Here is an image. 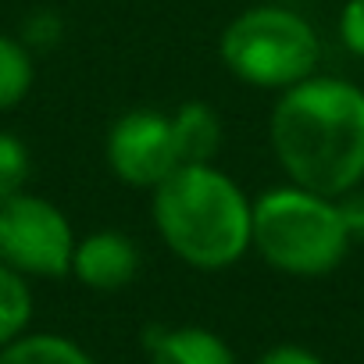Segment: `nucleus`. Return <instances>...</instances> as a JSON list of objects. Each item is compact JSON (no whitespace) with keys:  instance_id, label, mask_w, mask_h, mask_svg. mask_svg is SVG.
I'll return each instance as SVG.
<instances>
[{"instance_id":"nucleus-1","label":"nucleus","mask_w":364,"mask_h":364,"mask_svg":"<svg viewBox=\"0 0 364 364\" xmlns=\"http://www.w3.org/2000/svg\"><path fill=\"white\" fill-rule=\"evenodd\" d=\"M286 178L321 197H343L364 182V90L311 75L279 93L268 122Z\"/></svg>"},{"instance_id":"nucleus-2","label":"nucleus","mask_w":364,"mask_h":364,"mask_svg":"<svg viewBox=\"0 0 364 364\" xmlns=\"http://www.w3.org/2000/svg\"><path fill=\"white\" fill-rule=\"evenodd\" d=\"M154 225L190 268L222 272L250 250L254 200L211 161L178 164L154 190Z\"/></svg>"},{"instance_id":"nucleus-3","label":"nucleus","mask_w":364,"mask_h":364,"mask_svg":"<svg viewBox=\"0 0 364 364\" xmlns=\"http://www.w3.org/2000/svg\"><path fill=\"white\" fill-rule=\"evenodd\" d=\"M353 240L343 225L336 197H321L296 182L264 190L250 215V250L282 275L321 279L336 272Z\"/></svg>"},{"instance_id":"nucleus-4","label":"nucleus","mask_w":364,"mask_h":364,"mask_svg":"<svg viewBox=\"0 0 364 364\" xmlns=\"http://www.w3.org/2000/svg\"><path fill=\"white\" fill-rule=\"evenodd\" d=\"M218 54L240 82L282 93L314 75L321 61V40L300 11L257 4L229 22Z\"/></svg>"},{"instance_id":"nucleus-5","label":"nucleus","mask_w":364,"mask_h":364,"mask_svg":"<svg viewBox=\"0 0 364 364\" xmlns=\"http://www.w3.org/2000/svg\"><path fill=\"white\" fill-rule=\"evenodd\" d=\"M75 232L58 204L26 190L0 200V264L33 279H61L72 272Z\"/></svg>"},{"instance_id":"nucleus-6","label":"nucleus","mask_w":364,"mask_h":364,"mask_svg":"<svg viewBox=\"0 0 364 364\" xmlns=\"http://www.w3.org/2000/svg\"><path fill=\"white\" fill-rule=\"evenodd\" d=\"M107 164L111 171L136 190H157L161 182L182 164L175 132H171V114L136 107L125 111L111 132H107Z\"/></svg>"},{"instance_id":"nucleus-7","label":"nucleus","mask_w":364,"mask_h":364,"mask_svg":"<svg viewBox=\"0 0 364 364\" xmlns=\"http://www.w3.org/2000/svg\"><path fill=\"white\" fill-rule=\"evenodd\" d=\"M139 272V250L125 232L114 229H100L90 232L86 240H75L72 250V272L82 286L97 289V293H114L125 289Z\"/></svg>"},{"instance_id":"nucleus-8","label":"nucleus","mask_w":364,"mask_h":364,"mask_svg":"<svg viewBox=\"0 0 364 364\" xmlns=\"http://www.w3.org/2000/svg\"><path fill=\"white\" fill-rule=\"evenodd\" d=\"M146 353L150 364H236L232 346L211 332V328H197V325H178V328H150L146 332Z\"/></svg>"},{"instance_id":"nucleus-9","label":"nucleus","mask_w":364,"mask_h":364,"mask_svg":"<svg viewBox=\"0 0 364 364\" xmlns=\"http://www.w3.org/2000/svg\"><path fill=\"white\" fill-rule=\"evenodd\" d=\"M171 132L182 164H197V161H215L222 150V118L211 104L190 100L171 114Z\"/></svg>"},{"instance_id":"nucleus-10","label":"nucleus","mask_w":364,"mask_h":364,"mask_svg":"<svg viewBox=\"0 0 364 364\" xmlns=\"http://www.w3.org/2000/svg\"><path fill=\"white\" fill-rule=\"evenodd\" d=\"M0 364H97L75 339L54 332H22L0 346Z\"/></svg>"},{"instance_id":"nucleus-11","label":"nucleus","mask_w":364,"mask_h":364,"mask_svg":"<svg viewBox=\"0 0 364 364\" xmlns=\"http://www.w3.org/2000/svg\"><path fill=\"white\" fill-rule=\"evenodd\" d=\"M33 321V289L26 275L0 264V346L18 339Z\"/></svg>"},{"instance_id":"nucleus-12","label":"nucleus","mask_w":364,"mask_h":364,"mask_svg":"<svg viewBox=\"0 0 364 364\" xmlns=\"http://www.w3.org/2000/svg\"><path fill=\"white\" fill-rule=\"evenodd\" d=\"M33 90V54L26 43L0 36V111L18 107Z\"/></svg>"},{"instance_id":"nucleus-13","label":"nucleus","mask_w":364,"mask_h":364,"mask_svg":"<svg viewBox=\"0 0 364 364\" xmlns=\"http://www.w3.org/2000/svg\"><path fill=\"white\" fill-rule=\"evenodd\" d=\"M29 182V150L15 132H0V200L26 190Z\"/></svg>"},{"instance_id":"nucleus-14","label":"nucleus","mask_w":364,"mask_h":364,"mask_svg":"<svg viewBox=\"0 0 364 364\" xmlns=\"http://www.w3.org/2000/svg\"><path fill=\"white\" fill-rule=\"evenodd\" d=\"M339 40L343 47L364 61V0H346L339 11Z\"/></svg>"},{"instance_id":"nucleus-15","label":"nucleus","mask_w":364,"mask_h":364,"mask_svg":"<svg viewBox=\"0 0 364 364\" xmlns=\"http://www.w3.org/2000/svg\"><path fill=\"white\" fill-rule=\"evenodd\" d=\"M339 204V215H343V225L350 232L353 243H364V182L353 190H346L343 197H336Z\"/></svg>"},{"instance_id":"nucleus-16","label":"nucleus","mask_w":364,"mask_h":364,"mask_svg":"<svg viewBox=\"0 0 364 364\" xmlns=\"http://www.w3.org/2000/svg\"><path fill=\"white\" fill-rule=\"evenodd\" d=\"M257 364H325V360L300 343H279V346L264 350Z\"/></svg>"}]
</instances>
